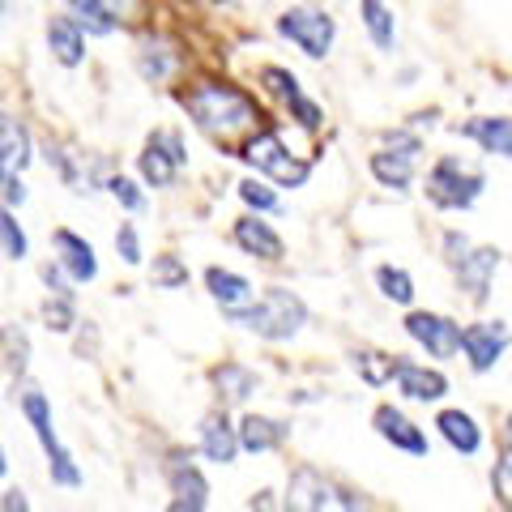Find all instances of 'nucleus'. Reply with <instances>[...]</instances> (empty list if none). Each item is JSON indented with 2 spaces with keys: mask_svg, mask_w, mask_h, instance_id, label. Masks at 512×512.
<instances>
[{
  "mask_svg": "<svg viewBox=\"0 0 512 512\" xmlns=\"http://www.w3.org/2000/svg\"><path fill=\"white\" fill-rule=\"evenodd\" d=\"M180 107L188 111V120L201 128L218 146H235L244 133H256L265 120V111L256 107L248 90H239L231 82H192L180 90Z\"/></svg>",
  "mask_w": 512,
  "mask_h": 512,
  "instance_id": "obj_1",
  "label": "nucleus"
},
{
  "mask_svg": "<svg viewBox=\"0 0 512 512\" xmlns=\"http://www.w3.org/2000/svg\"><path fill=\"white\" fill-rule=\"evenodd\" d=\"M231 325L256 333L265 342H291L295 333L308 325V303H303L295 291L286 286H265L256 299H248L244 308H227L222 312Z\"/></svg>",
  "mask_w": 512,
  "mask_h": 512,
  "instance_id": "obj_2",
  "label": "nucleus"
},
{
  "mask_svg": "<svg viewBox=\"0 0 512 512\" xmlns=\"http://www.w3.org/2000/svg\"><path fill=\"white\" fill-rule=\"evenodd\" d=\"M18 406H22V419L30 423V431H35V440L43 448L47 457V474H52L56 487H82V470H77L73 453L64 448V440L56 436V419H52V402L39 393V389H26L18 393Z\"/></svg>",
  "mask_w": 512,
  "mask_h": 512,
  "instance_id": "obj_3",
  "label": "nucleus"
},
{
  "mask_svg": "<svg viewBox=\"0 0 512 512\" xmlns=\"http://www.w3.org/2000/svg\"><path fill=\"white\" fill-rule=\"evenodd\" d=\"M239 158H244L256 175H269L278 188H303L308 184V175H312V163H303V158H295L291 150L282 146L278 128H256V133L244 141Z\"/></svg>",
  "mask_w": 512,
  "mask_h": 512,
  "instance_id": "obj_4",
  "label": "nucleus"
},
{
  "mask_svg": "<svg viewBox=\"0 0 512 512\" xmlns=\"http://www.w3.org/2000/svg\"><path fill=\"white\" fill-rule=\"evenodd\" d=\"M483 188H487V175L478 167H466L453 154L436 158V167L427 171V201L436 210H470L483 197Z\"/></svg>",
  "mask_w": 512,
  "mask_h": 512,
  "instance_id": "obj_5",
  "label": "nucleus"
},
{
  "mask_svg": "<svg viewBox=\"0 0 512 512\" xmlns=\"http://www.w3.org/2000/svg\"><path fill=\"white\" fill-rule=\"evenodd\" d=\"M278 35L291 47H299L308 60H325L333 52V39H338V22H333L325 9L295 5L278 18Z\"/></svg>",
  "mask_w": 512,
  "mask_h": 512,
  "instance_id": "obj_6",
  "label": "nucleus"
},
{
  "mask_svg": "<svg viewBox=\"0 0 512 512\" xmlns=\"http://www.w3.org/2000/svg\"><path fill=\"white\" fill-rule=\"evenodd\" d=\"M188 167V146L175 128H158L146 137V146L137 154V175L146 188H171Z\"/></svg>",
  "mask_w": 512,
  "mask_h": 512,
  "instance_id": "obj_7",
  "label": "nucleus"
},
{
  "mask_svg": "<svg viewBox=\"0 0 512 512\" xmlns=\"http://www.w3.org/2000/svg\"><path fill=\"white\" fill-rule=\"evenodd\" d=\"M508 342H512V333H508L504 320H474V325L461 329V355H466L474 376L491 372V367L504 359Z\"/></svg>",
  "mask_w": 512,
  "mask_h": 512,
  "instance_id": "obj_8",
  "label": "nucleus"
},
{
  "mask_svg": "<svg viewBox=\"0 0 512 512\" xmlns=\"http://www.w3.org/2000/svg\"><path fill=\"white\" fill-rule=\"evenodd\" d=\"M406 338L414 346H423L431 359H453V355H461V325H457L453 316L410 312L406 316Z\"/></svg>",
  "mask_w": 512,
  "mask_h": 512,
  "instance_id": "obj_9",
  "label": "nucleus"
},
{
  "mask_svg": "<svg viewBox=\"0 0 512 512\" xmlns=\"http://www.w3.org/2000/svg\"><path fill=\"white\" fill-rule=\"evenodd\" d=\"M167 487H171V512H205L210 508V483L197 470V461L188 453H171L167 461Z\"/></svg>",
  "mask_w": 512,
  "mask_h": 512,
  "instance_id": "obj_10",
  "label": "nucleus"
},
{
  "mask_svg": "<svg viewBox=\"0 0 512 512\" xmlns=\"http://www.w3.org/2000/svg\"><path fill=\"white\" fill-rule=\"evenodd\" d=\"M197 453L205 461H214V466H235V457L244 453V444H239V423L227 419V406L222 410H210L197 427Z\"/></svg>",
  "mask_w": 512,
  "mask_h": 512,
  "instance_id": "obj_11",
  "label": "nucleus"
},
{
  "mask_svg": "<svg viewBox=\"0 0 512 512\" xmlns=\"http://www.w3.org/2000/svg\"><path fill=\"white\" fill-rule=\"evenodd\" d=\"M286 508H299V512H320V508H342V491L329 483L316 466H299L286 483Z\"/></svg>",
  "mask_w": 512,
  "mask_h": 512,
  "instance_id": "obj_12",
  "label": "nucleus"
},
{
  "mask_svg": "<svg viewBox=\"0 0 512 512\" xmlns=\"http://www.w3.org/2000/svg\"><path fill=\"white\" fill-rule=\"evenodd\" d=\"M30 163H35V137H30V128L18 116L0 111V180H22Z\"/></svg>",
  "mask_w": 512,
  "mask_h": 512,
  "instance_id": "obj_13",
  "label": "nucleus"
},
{
  "mask_svg": "<svg viewBox=\"0 0 512 512\" xmlns=\"http://www.w3.org/2000/svg\"><path fill=\"white\" fill-rule=\"evenodd\" d=\"M372 427H376V436H380L384 444L397 448V453H410V457H427V453H431L427 431L414 423V419H406V414L397 410V406H376Z\"/></svg>",
  "mask_w": 512,
  "mask_h": 512,
  "instance_id": "obj_14",
  "label": "nucleus"
},
{
  "mask_svg": "<svg viewBox=\"0 0 512 512\" xmlns=\"http://www.w3.org/2000/svg\"><path fill=\"white\" fill-rule=\"evenodd\" d=\"M231 239H235V248H239V252H248V256H252V261L278 265L282 256H286L282 235H278L274 227H269V222H265L261 214H244V218H235Z\"/></svg>",
  "mask_w": 512,
  "mask_h": 512,
  "instance_id": "obj_15",
  "label": "nucleus"
},
{
  "mask_svg": "<svg viewBox=\"0 0 512 512\" xmlns=\"http://www.w3.org/2000/svg\"><path fill=\"white\" fill-rule=\"evenodd\" d=\"M52 252H56V261L64 265V274H69L77 286H86V282L99 278V256H94V244H90V239H82L77 231L56 227L52 231Z\"/></svg>",
  "mask_w": 512,
  "mask_h": 512,
  "instance_id": "obj_16",
  "label": "nucleus"
},
{
  "mask_svg": "<svg viewBox=\"0 0 512 512\" xmlns=\"http://www.w3.org/2000/svg\"><path fill=\"white\" fill-rule=\"evenodd\" d=\"M133 64H137L141 82L163 86V82H171V73L180 69V52H175V43L163 39V35H141L137 52H133Z\"/></svg>",
  "mask_w": 512,
  "mask_h": 512,
  "instance_id": "obj_17",
  "label": "nucleus"
},
{
  "mask_svg": "<svg viewBox=\"0 0 512 512\" xmlns=\"http://www.w3.org/2000/svg\"><path fill=\"white\" fill-rule=\"evenodd\" d=\"M397 393H402L406 402H440V397L448 393V376L440 372V367L402 359L397 363Z\"/></svg>",
  "mask_w": 512,
  "mask_h": 512,
  "instance_id": "obj_18",
  "label": "nucleus"
},
{
  "mask_svg": "<svg viewBox=\"0 0 512 512\" xmlns=\"http://www.w3.org/2000/svg\"><path fill=\"white\" fill-rule=\"evenodd\" d=\"M495 269H500V248H470L466 252V261L457 265V286L466 291L470 303H487Z\"/></svg>",
  "mask_w": 512,
  "mask_h": 512,
  "instance_id": "obj_19",
  "label": "nucleus"
},
{
  "mask_svg": "<svg viewBox=\"0 0 512 512\" xmlns=\"http://www.w3.org/2000/svg\"><path fill=\"white\" fill-rule=\"evenodd\" d=\"M47 52L60 69H77L86 60V30L73 13H60V18L47 22Z\"/></svg>",
  "mask_w": 512,
  "mask_h": 512,
  "instance_id": "obj_20",
  "label": "nucleus"
},
{
  "mask_svg": "<svg viewBox=\"0 0 512 512\" xmlns=\"http://www.w3.org/2000/svg\"><path fill=\"white\" fill-rule=\"evenodd\" d=\"M291 440V423L286 419H274V414H244L239 419V444L244 453H274Z\"/></svg>",
  "mask_w": 512,
  "mask_h": 512,
  "instance_id": "obj_21",
  "label": "nucleus"
},
{
  "mask_svg": "<svg viewBox=\"0 0 512 512\" xmlns=\"http://www.w3.org/2000/svg\"><path fill=\"white\" fill-rule=\"evenodd\" d=\"M436 431L444 436V444L453 448L461 457H474L478 448H483V427L474 423V414L466 410H440L436 414Z\"/></svg>",
  "mask_w": 512,
  "mask_h": 512,
  "instance_id": "obj_22",
  "label": "nucleus"
},
{
  "mask_svg": "<svg viewBox=\"0 0 512 512\" xmlns=\"http://www.w3.org/2000/svg\"><path fill=\"white\" fill-rule=\"evenodd\" d=\"M414 167H419V158L402 154V150H376L372 158H367V171H372V180L380 188H393V192H410Z\"/></svg>",
  "mask_w": 512,
  "mask_h": 512,
  "instance_id": "obj_23",
  "label": "nucleus"
},
{
  "mask_svg": "<svg viewBox=\"0 0 512 512\" xmlns=\"http://www.w3.org/2000/svg\"><path fill=\"white\" fill-rule=\"evenodd\" d=\"M205 291H210V299L218 303L222 312H227V308H244L248 299H256L252 282L244 274H235V269H222V265L205 269Z\"/></svg>",
  "mask_w": 512,
  "mask_h": 512,
  "instance_id": "obj_24",
  "label": "nucleus"
},
{
  "mask_svg": "<svg viewBox=\"0 0 512 512\" xmlns=\"http://www.w3.org/2000/svg\"><path fill=\"white\" fill-rule=\"evenodd\" d=\"M210 380H214L222 406H244L248 397L256 393V384H261L252 367H244V363H222V367H214V372H210Z\"/></svg>",
  "mask_w": 512,
  "mask_h": 512,
  "instance_id": "obj_25",
  "label": "nucleus"
},
{
  "mask_svg": "<svg viewBox=\"0 0 512 512\" xmlns=\"http://www.w3.org/2000/svg\"><path fill=\"white\" fill-rule=\"evenodd\" d=\"M359 18H363L367 39L376 43V52L393 56V52H397V18H393V9L384 5V0H363V5H359Z\"/></svg>",
  "mask_w": 512,
  "mask_h": 512,
  "instance_id": "obj_26",
  "label": "nucleus"
},
{
  "mask_svg": "<svg viewBox=\"0 0 512 512\" xmlns=\"http://www.w3.org/2000/svg\"><path fill=\"white\" fill-rule=\"evenodd\" d=\"M461 133L470 141H478L487 154H500L512 158V116H483V120H470L461 124Z\"/></svg>",
  "mask_w": 512,
  "mask_h": 512,
  "instance_id": "obj_27",
  "label": "nucleus"
},
{
  "mask_svg": "<svg viewBox=\"0 0 512 512\" xmlns=\"http://www.w3.org/2000/svg\"><path fill=\"white\" fill-rule=\"evenodd\" d=\"M397 363L402 355H380V350H355V372L363 376V384L372 389H384V384L397 380Z\"/></svg>",
  "mask_w": 512,
  "mask_h": 512,
  "instance_id": "obj_28",
  "label": "nucleus"
},
{
  "mask_svg": "<svg viewBox=\"0 0 512 512\" xmlns=\"http://www.w3.org/2000/svg\"><path fill=\"white\" fill-rule=\"evenodd\" d=\"M69 5V13L77 22H82V30L86 35H94V39H107V35H116V22H111V13L103 9V0H64Z\"/></svg>",
  "mask_w": 512,
  "mask_h": 512,
  "instance_id": "obj_29",
  "label": "nucleus"
},
{
  "mask_svg": "<svg viewBox=\"0 0 512 512\" xmlns=\"http://www.w3.org/2000/svg\"><path fill=\"white\" fill-rule=\"evenodd\" d=\"M376 286H380L384 299L397 303V308H410L414 303V278L402 265H376Z\"/></svg>",
  "mask_w": 512,
  "mask_h": 512,
  "instance_id": "obj_30",
  "label": "nucleus"
},
{
  "mask_svg": "<svg viewBox=\"0 0 512 512\" xmlns=\"http://www.w3.org/2000/svg\"><path fill=\"white\" fill-rule=\"evenodd\" d=\"M0 252H5L9 261H26L30 256V239H26L22 222H18V210L5 205V201H0Z\"/></svg>",
  "mask_w": 512,
  "mask_h": 512,
  "instance_id": "obj_31",
  "label": "nucleus"
},
{
  "mask_svg": "<svg viewBox=\"0 0 512 512\" xmlns=\"http://www.w3.org/2000/svg\"><path fill=\"white\" fill-rule=\"evenodd\" d=\"M188 265L180 261L175 252H158L154 256V265H150V282H154V291H180V286H188Z\"/></svg>",
  "mask_w": 512,
  "mask_h": 512,
  "instance_id": "obj_32",
  "label": "nucleus"
},
{
  "mask_svg": "<svg viewBox=\"0 0 512 512\" xmlns=\"http://www.w3.org/2000/svg\"><path fill=\"white\" fill-rule=\"evenodd\" d=\"M0 355H5L9 376H26V367H30V338H26L18 325L0 329Z\"/></svg>",
  "mask_w": 512,
  "mask_h": 512,
  "instance_id": "obj_33",
  "label": "nucleus"
},
{
  "mask_svg": "<svg viewBox=\"0 0 512 512\" xmlns=\"http://www.w3.org/2000/svg\"><path fill=\"white\" fill-rule=\"evenodd\" d=\"M235 192H239V201H244L252 214H274L278 210V192H274V184H265L261 175H248V180H239Z\"/></svg>",
  "mask_w": 512,
  "mask_h": 512,
  "instance_id": "obj_34",
  "label": "nucleus"
},
{
  "mask_svg": "<svg viewBox=\"0 0 512 512\" xmlns=\"http://www.w3.org/2000/svg\"><path fill=\"white\" fill-rule=\"evenodd\" d=\"M107 192L116 197V205H120V210H128V214H146V205H150L146 188H141L133 175H107Z\"/></svg>",
  "mask_w": 512,
  "mask_h": 512,
  "instance_id": "obj_35",
  "label": "nucleus"
},
{
  "mask_svg": "<svg viewBox=\"0 0 512 512\" xmlns=\"http://www.w3.org/2000/svg\"><path fill=\"white\" fill-rule=\"evenodd\" d=\"M256 82H261L274 99H282V103H291L295 94L303 90L299 86V77L291 73V69H282V64H261V73H256Z\"/></svg>",
  "mask_w": 512,
  "mask_h": 512,
  "instance_id": "obj_36",
  "label": "nucleus"
},
{
  "mask_svg": "<svg viewBox=\"0 0 512 512\" xmlns=\"http://www.w3.org/2000/svg\"><path fill=\"white\" fill-rule=\"evenodd\" d=\"M43 320L52 333H73L82 320H77V308H73V295H47L43 299Z\"/></svg>",
  "mask_w": 512,
  "mask_h": 512,
  "instance_id": "obj_37",
  "label": "nucleus"
},
{
  "mask_svg": "<svg viewBox=\"0 0 512 512\" xmlns=\"http://www.w3.org/2000/svg\"><path fill=\"white\" fill-rule=\"evenodd\" d=\"M116 252H120V261H124V265H133V269L146 261V248H141L137 222H120V231H116Z\"/></svg>",
  "mask_w": 512,
  "mask_h": 512,
  "instance_id": "obj_38",
  "label": "nucleus"
},
{
  "mask_svg": "<svg viewBox=\"0 0 512 512\" xmlns=\"http://www.w3.org/2000/svg\"><path fill=\"white\" fill-rule=\"evenodd\" d=\"M103 9L111 13L116 26H141L150 13V0H103Z\"/></svg>",
  "mask_w": 512,
  "mask_h": 512,
  "instance_id": "obj_39",
  "label": "nucleus"
},
{
  "mask_svg": "<svg viewBox=\"0 0 512 512\" xmlns=\"http://www.w3.org/2000/svg\"><path fill=\"white\" fill-rule=\"evenodd\" d=\"M286 111H291V120L299 124V128H308V133H316L320 128V120H325V111H320V103L316 99H308V94H295L291 103H286Z\"/></svg>",
  "mask_w": 512,
  "mask_h": 512,
  "instance_id": "obj_40",
  "label": "nucleus"
},
{
  "mask_svg": "<svg viewBox=\"0 0 512 512\" xmlns=\"http://www.w3.org/2000/svg\"><path fill=\"white\" fill-rule=\"evenodd\" d=\"M491 491H495V500H500L504 508H512V448L504 444V453L500 461H495V470H491Z\"/></svg>",
  "mask_w": 512,
  "mask_h": 512,
  "instance_id": "obj_41",
  "label": "nucleus"
},
{
  "mask_svg": "<svg viewBox=\"0 0 512 512\" xmlns=\"http://www.w3.org/2000/svg\"><path fill=\"white\" fill-rule=\"evenodd\" d=\"M39 278H43V286H47V295H73V299H77V291H73L77 282L64 274V265H60V261H47V265L39 269Z\"/></svg>",
  "mask_w": 512,
  "mask_h": 512,
  "instance_id": "obj_42",
  "label": "nucleus"
},
{
  "mask_svg": "<svg viewBox=\"0 0 512 512\" xmlns=\"http://www.w3.org/2000/svg\"><path fill=\"white\" fill-rule=\"evenodd\" d=\"M466 252H470V239L466 235H461V231H444V261L448 265H461V261H466Z\"/></svg>",
  "mask_w": 512,
  "mask_h": 512,
  "instance_id": "obj_43",
  "label": "nucleus"
},
{
  "mask_svg": "<svg viewBox=\"0 0 512 512\" xmlns=\"http://www.w3.org/2000/svg\"><path fill=\"white\" fill-rule=\"evenodd\" d=\"M0 508H5V512H26V508H30L26 491H5V500H0Z\"/></svg>",
  "mask_w": 512,
  "mask_h": 512,
  "instance_id": "obj_44",
  "label": "nucleus"
},
{
  "mask_svg": "<svg viewBox=\"0 0 512 512\" xmlns=\"http://www.w3.org/2000/svg\"><path fill=\"white\" fill-rule=\"evenodd\" d=\"M248 508H274V500H269V491H261V495H256V500L248 504Z\"/></svg>",
  "mask_w": 512,
  "mask_h": 512,
  "instance_id": "obj_45",
  "label": "nucleus"
},
{
  "mask_svg": "<svg viewBox=\"0 0 512 512\" xmlns=\"http://www.w3.org/2000/svg\"><path fill=\"white\" fill-rule=\"evenodd\" d=\"M9 474V457H5V448H0V478Z\"/></svg>",
  "mask_w": 512,
  "mask_h": 512,
  "instance_id": "obj_46",
  "label": "nucleus"
},
{
  "mask_svg": "<svg viewBox=\"0 0 512 512\" xmlns=\"http://www.w3.org/2000/svg\"><path fill=\"white\" fill-rule=\"evenodd\" d=\"M504 444L512 448V419H508V431H504Z\"/></svg>",
  "mask_w": 512,
  "mask_h": 512,
  "instance_id": "obj_47",
  "label": "nucleus"
},
{
  "mask_svg": "<svg viewBox=\"0 0 512 512\" xmlns=\"http://www.w3.org/2000/svg\"><path fill=\"white\" fill-rule=\"evenodd\" d=\"M5 9H9V0H0V18H5Z\"/></svg>",
  "mask_w": 512,
  "mask_h": 512,
  "instance_id": "obj_48",
  "label": "nucleus"
},
{
  "mask_svg": "<svg viewBox=\"0 0 512 512\" xmlns=\"http://www.w3.org/2000/svg\"><path fill=\"white\" fill-rule=\"evenodd\" d=\"M214 5H231V0H214Z\"/></svg>",
  "mask_w": 512,
  "mask_h": 512,
  "instance_id": "obj_49",
  "label": "nucleus"
}]
</instances>
